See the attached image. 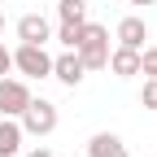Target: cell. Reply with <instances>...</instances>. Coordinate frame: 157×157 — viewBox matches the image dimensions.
<instances>
[{"label": "cell", "mask_w": 157, "mask_h": 157, "mask_svg": "<svg viewBox=\"0 0 157 157\" xmlns=\"http://www.w3.org/2000/svg\"><path fill=\"white\" fill-rule=\"evenodd\" d=\"M140 74L157 78V44H153V48H140Z\"/></svg>", "instance_id": "obj_13"}, {"label": "cell", "mask_w": 157, "mask_h": 157, "mask_svg": "<svg viewBox=\"0 0 157 157\" xmlns=\"http://www.w3.org/2000/svg\"><path fill=\"white\" fill-rule=\"evenodd\" d=\"M140 105L157 113V78H148V83H144V92H140Z\"/></svg>", "instance_id": "obj_14"}, {"label": "cell", "mask_w": 157, "mask_h": 157, "mask_svg": "<svg viewBox=\"0 0 157 157\" xmlns=\"http://www.w3.org/2000/svg\"><path fill=\"white\" fill-rule=\"evenodd\" d=\"M0 35H5V9H0Z\"/></svg>", "instance_id": "obj_18"}, {"label": "cell", "mask_w": 157, "mask_h": 157, "mask_svg": "<svg viewBox=\"0 0 157 157\" xmlns=\"http://www.w3.org/2000/svg\"><path fill=\"white\" fill-rule=\"evenodd\" d=\"M22 140H26V131L17 118H0V157H17L22 153Z\"/></svg>", "instance_id": "obj_10"}, {"label": "cell", "mask_w": 157, "mask_h": 157, "mask_svg": "<svg viewBox=\"0 0 157 157\" xmlns=\"http://www.w3.org/2000/svg\"><path fill=\"white\" fill-rule=\"evenodd\" d=\"M17 39H22V44H48V39H52L48 17L44 13H22V17H17Z\"/></svg>", "instance_id": "obj_6"}, {"label": "cell", "mask_w": 157, "mask_h": 157, "mask_svg": "<svg viewBox=\"0 0 157 157\" xmlns=\"http://www.w3.org/2000/svg\"><path fill=\"white\" fill-rule=\"evenodd\" d=\"M122 5H157V0H122Z\"/></svg>", "instance_id": "obj_17"}, {"label": "cell", "mask_w": 157, "mask_h": 157, "mask_svg": "<svg viewBox=\"0 0 157 157\" xmlns=\"http://www.w3.org/2000/svg\"><path fill=\"white\" fill-rule=\"evenodd\" d=\"M57 17L61 22H87V0H57Z\"/></svg>", "instance_id": "obj_11"}, {"label": "cell", "mask_w": 157, "mask_h": 157, "mask_svg": "<svg viewBox=\"0 0 157 157\" xmlns=\"http://www.w3.org/2000/svg\"><path fill=\"white\" fill-rule=\"evenodd\" d=\"M17 122H22V131H26V135H35V140H44V135H52V131H57V122H61V113H57V105H52V101H44V96L35 101V96H31Z\"/></svg>", "instance_id": "obj_2"}, {"label": "cell", "mask_w": 157, "mask_h": 157, "mask_svg": "<svg viewBox=\"0 0 157 157\" xmlns=\"http://www.w3.org/2000/svg\"><path fill=\"white\" fill-rule=\"evenodd\" d=\"M113 39H118L122 48H144V39H148V22H144V17H135V13H127L122 22L113 26Z\"/></svg>", "instance_id": "obj_7"}, {"label": "cell", "mask_w": 157, "mask_h": 157, "mask_svg": "<svg viewBox=\"0 0 157 157\" xmlns=\"http://www.w3.org/2000/svg\"><path fill=\"white\" fill-rule=\"evenodd\" d=\"M87 157H131V153H127V144H122V135L96 131L92 140H87Z\"/></svg>", "instance_id": "obj_9"}, {"label": "cell", "mask_w": 157, "mask_h": 157, "mask_svg": "<svg viewBox=\"0 0 157 157\" xmlns=\"http://www.w3.org/2000/svg\"><path fill=\"white\" fill-rule=\"evenodd\" d=\"M78 61L83 70H105L109 66V31L101 22H83V39H78Z\"/></svg>", "instance_id": "obj_1"}, {"label": "cell", "mask_w": 157, "mask_h": 157, "mask_svg": "<svg viewBox=\"0 0 157 157\" xmlns=\"http://www.w3.org/2000/svg\"><path fill=\"white\" fill-rule=\"evenodd\" d=\"M26 157H52V153H48V148H44V144H35V148H31V153H26Z\"/></svg>", "instance_id": "obj_16"}, {"label": "cell", "mask_w": 157, "mask_h": 157, "mask_svg": "<svg viewBox=\"0 0 157 157\" xmlns=\"http://www.w3.org/2000/svg\"><path fill=\"white\" fill-rule=\"evenodd\" d=\"M26 101H31V87L22 83V78L0 74V118H22Z\"/></svg>", "instance_id": "obj_4"}, {"label": "cell", "mask_w": 157, "mask_h": 157, "mask_svg": "<svg viewBox=\"0 0 157 157\" xmlns=\"http://www.w3.org/2000/svg\"><path fill=\"white\" fill-rule=\"evenodd\" d=\"M105 70H113L118 78H135L140 74V48H122V44L109 48V66Z\"/></svg>", "instance_id": "obj_8"}, {"label": "cell", "mask_w": 157, "mask_h": 157, "mask_svg": "<svg viewBox=\"0 0 157 157\" xmlns=\"http://www.w3.org/2000/svg\"><path fill=\"white\" fill-rule=\"evenodd\" d=\"M83 61H78V52L74 48H66L61 57H52V78H57V83H66V87H78V83H83Z\"/></svg>", "instance_id": "obj_5"}, {"label": "cell", "mask_w": 157, "mask_h": 157, "mask_svg": "<svg viewBox=\"0 0 157 157\" xmlns=\"http://www.w3.org/2000/svg\"><path fill=\"white\" fill-rule=\"evenodd\" d=\"M52 39H57L61 48H78V39H83V22H61Z\"/></svg>", "instance_id": "obj_12"}, {"label": "cell", "mask_w": 157, "mask_h": 157, "mask_svg": "<svg viewBox=\"0 0 157 157\" xmlns=\"http://www.w3.org/2000/svg\"><path fill=\"white\" fill-rule=\"evenodd\" d=\"M13 70H22L26 78H48L52 74V52L44 44H17L13 48Z\"/></svg>", "instance_id": "obj_3"}, {"label": "cell", "mask_w": 157, "mask_h": 157, "mask_svg": "<svg viewBox=\"0 0 157 157\" xmlns=\"http://www.w3.org/2000/svg\"><path fill=\"white\" fill-rule=\"evenodd\" d=\"M13 70V52L5 48V39H0V74H9Z\"/></svg>", "instance_id": "obj_15"}]
</instances>
